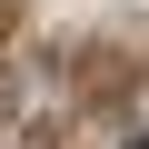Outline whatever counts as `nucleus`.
Masks as SVG:
<instances>
[{
  "label": "nucleus",
  "mask_w": 149,
  "mask_h": 149,
  "mask_svg": "<svg viewBox=\"0 0 149 149\" xmlns=\"http://www.w3.org/2000/svg\"><path fill=\"white\" fill-rule=\"evenodd\" d=\"M129 149H149V129H139V139H129Z\"/></svg>",
  "instance_id": "f257e3e1"
}]
</instances>
